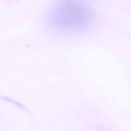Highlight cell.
<instances>
[{"mask_svg": "<svg viewBox=\"0 0 131 131\" xmlns=\"http://www.w3.org/2000/svg\"><path fill=\"white\" fill-rule=\"evenodd\" d=\"M93 19L90 7L83 0H59L50 11L49 26L61 33H75L88 28Z\"/></svg>", "mask_w": 131, "mask_h": 131, "instance_id": "cell-1", "label": "cell"}]
</instances>
